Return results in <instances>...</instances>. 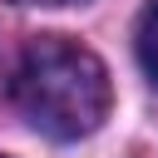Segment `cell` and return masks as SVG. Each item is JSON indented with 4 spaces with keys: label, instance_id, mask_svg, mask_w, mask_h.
Returning a JSON list of instances; mask_svg holds the SVG:
<instances>
[{
    "label": "cell",
    "instance_id": "cell-1",
    "mask_svg": "<svg viewBox=\"0 0 158 158\" xmlns=\"http://www.w3.org/2000/svg\"><path fill=\"white\" fill-rule=\"evenodd\" d=\"M10 89L20 114L44 138H59V143L89 138L109 118V104H114L109 69L99 64V54L59 35H40L25 44Z\"/></svg>",
    "mask_w": 158,
    "mask_h": 158
},
{
    "label": "cell",
    "instance_id": "cell-2",
    "mask_svg": "<svg viewBox=\"0 0 158 158\" xmlns=\"http://www.w3.org/2000/svg\"><path fill=\"white\" fill-rule=\"evenodd\" d=\"M133 44H138V64H143V74L158 84V0L138 15V35H133Z\"/></svg>",
    "mask_w": 158,
    "mask_h": 158
},
{
    "label": "cell",
    "instance_id": "cell-3",
    "mask_svg": "<svg viewBox=\"0 0 158 158\" xmlns=\"http://www.w3.org/2000/svg\"><path fill=\"white\" fill-rule=\"evenodd\" d=\"M15 5H69V0H15Z\"/></svg>",
    "mask_w": 158,
    "mask_h": 158
}]
</instances>
